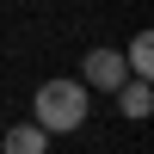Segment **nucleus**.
<instances>
[{
	"mask_svg": "<svg viewBox=\"0 0 154 154\" xmlns=\"http://www.w3.org/2000/svg\"><path fill=\"white\" fill-rule=\"evenodd\" d=\"M86 105H93V93L80 86V74H56V80L37 86L31 99V123H43L49 136H74L86 123Z\"/></svg>",
	"mask_w": 154,
	"mask_h": 154,
	"instance_id": "nucleus-1",
	"label": "nucleus"
},
{
	"mask_svg": "<svg viewBox=\"0 0 154 154\" xmlns=\"http://www.w3.org/2000/svg\"><path fill=\"white\" fill-rule=\"evenodd\" d=\"M123 80H130V68H123L117 49L99 43V49H86V56H80V86H86V93H117Z\"/></svg>",
	"mask_w": 154,
	"mask_h": 154,
	"instance_id": "nucleus-2",
	"label": "nucleus"
},
{
	"mask_svg": "<svg viewBox=\"0 0 154 154\" xmlns=\"http://www.w3.org/2000/svg\"><path fill=\"white\" fill-rule=\"evenodd\" d=\"M111 99H117V111H123L130 123H148V111H154V86H148V80H136V74H130Z\"/></svg>",
	"mask_w": 154,
	"mask_h": 154,
	"instance_id": "nucleus-3",
	"label": "nucleus"
},
{
	"mask_svg": "<svg viewBox=\"0 0 154 154\" xmlns=\"http://www.w3.org/2000/svg\"><path fill=\"white\" fill-rule=\"evenodd\" d=\"M0 148H6V154H43V148H49V130L25 117V123H12V130H6V142H0Z\"/></svg>",
	"mask_w": 154,
	"mask_h": 154,
	"instance_id": "nucleus-4",
	"label": "nucleus"
},
{
	"mask_svg": "<svg viewBox=\"0 0 154 154\" xmlns=\"http://www.w3.org/2000/svg\"><path fill=\"white\" fill-rule=\"evenodd\" d=\"M123 68H130L136 80H154V37H148V31H136V37H130V49H123Z\"/></svg>",
	"mask_w": 154,
	"mask_h": 154,
	"instance_id": "nucleus-5",
	"label": "nucleus"
}]
</instances>
